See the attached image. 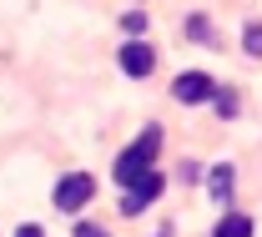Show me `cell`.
<instances>
[{
	"label": "cell",
	"instance_id": "6da1fadb",
	"mask_svg": "<svg viewBox=\"0 0 262 237\" xmlns=\"http://www.w3.org/2000/svg\"><path fill=\"white\" fill-rule=\"evenodd\" d=\"M157 152H162V126H146V132H141V141H131L126 152L116 157V182H121V187H136V182L151 171Z\"/></svg>",
	"mask_w": 262,
	"mask_h": 237
},
{
	"label": "cell",
	"instance_id": "7a4b0ae2",
	"mask_svg": "<svg viewBox=\"0 0 262 237\" xmlns=\"http://www.w3.org/2000/svg\"><path fill=\"white\" fill-rule=\"evenodd\" d=\"M91 197H96V177L91 171H66L56 182V212H81Z\"/></svg>",
	"mask_w": 262,
	"mask_h": 237
},
{
	"label": "cell",
	"instance_id": "3957f363",
	"mask_svg": "<svg viewBox=\"0 0 262 237\" xmlns=\"http://www.w3.org/2000/svg\"><path fill=\"white\" fill-rule=\"evenodd\" d=\"M212 91H217V86H212V76H207V71H182V76L171 81V96H177L182 106H202V101H212Z\"/></svg>",
	"mask_w": 262,
	"mask_h": 237
},
{
	"label": "cell",
	"instance_id": "277c9868",
	"mask_svg": "<svg viewBox=\"0 0 262 237\" xmlns=\"http://www.w3.org/2000/svg\"><path fill=\"white\" fill-rule=\"evenodd\" d=\"M157 197H162V171H146L136 187H126V197H121V212H126V217H136V212H146Z\"/></svg>",
	"mask_w": 262,
	"mask_h": 237
},
{
	"label": "cell",
	"instance_id": "5b68a950",
	"mask_svg": "<svg viewBox=\"0 0 262 237\" xmlns=\"http://www.w3.org/2000/svg\"><path fill=\"white\" fill-rule=\"evenodd\" d=\"M151 66H157V51H151L146 40H126V46H121V71H126V76L141 81V76H151Z\"/></svg>",
	"mask_w": 262,
	"mask_h": 237
},
{
	"label": "cell",
	"instance_id": "8992f818",
	"mask_svg": "<svg viewBox=\"0 0 262 237\" xmlns=\"http://www.w3.org/2000/svg\"><path fill=\"white\" fill-rule=\"evenodd\" d=\"M252 232H257V222H252L247 212H227V217L212 227V237H252Z\"/></svg>",
	"mask_w": 262,
	"mask_h": 237
},
{
	"label": "cell",
	"instance_id": "52a82bcc",
	"mask_svg": "<svg viewBox=\"0 0 262 237\" xmlns=\"http://www.w3.org/2000/svg\"><path fill=\"white\" fill-rule=\"evenodd\" d=\"M207 192H212V202H227V197H232V167H227V162H222V167H212Z\"/></svg>",
	"mask_w": 262,
	"mask_h": 237
},
{
	"label": "cell",
	"instance_id": "ba28073f",
	"mask_svg": "<svg viewBox=\"0 0 262 237\" xmlns=\"http://www.w3.org/2000/svg\"><path fill=\"white\" fill-rule=\"evenodd\" d=\"M242 51H247L252 61H262V20H247V26H242Z\"/></svg>",
	"mask_w": 262,
	"mask_h": 237
},
{
	"label": "cell",
	"instance_id": "9c48e42d",
	"mask_svg": "<svg viewBox=\"0 0 262 237\" xmlns=\"http://www.w3.org/2000/svg\"><path fill=\"white\" fill-rule=\"evenodd\" d=\"M212 106H217L222 116H237V91H232V86H222V91H212Z\"/></svg>",
	"mask_w": 262,
	"mask_h": 237
},
{
	"label": "cell",
	"instance_id": "30bf717a",
	"mask_svg": "<svg viewBox=\"0 0 262 237\" xmlns=\"http://www.w3.org/2000/svg\"><path fill=\"white\" fill-rule=\"evenodd\" d=\"M187 31H192V40H212V26H207V15H192V26H187Z\"/></svg>",
	"mask_w": 262,
	"mask_h": 237
},
{
	"label": "cell",
	"instance_id": "8fae6325",
	"mask_svg": "<svg viewBox=\"0 0 262 237\" xmlns=\"http://www.w3.org/2000/svg\"><path fill=\"white\" fill-rule=\"evenodd\" d=\"M121 26H126L131 35H141V31H146V15H141V10H131V15H121Z\"/></svg>",
	"mask_w": 262,
	"mask_h": 237
},
{
	"label": "cell",
	"instance_id": "7c38bea8",
	"mask_svg": "<svg viewBox=\"0 0 262 237\" xmlns=\"http://www.w3.org/2000/svg\"><path fill=\"white\" fill-rule=\"evenodd\" d=\"M76 237H106V227H96V222H76Z\"/></svg>",
	"mask_w": 262,
	"mask_h": 237
},
{
	"label": "cell",
	"instance_id": "4fadbf2b",
	"mask_svg": "<svg viewBox=\"0 0 262 237\" xmlns=\"http://www.w3.org/2000/svg\"><path fill=\"white\" fill-rule=\"evenodd\" d=\"M15 237H46V232H40L35 222H26V227H15Z\"/></svg>",
	"mask_w": 262,
	"mask_h": 237
}]
</instances>
